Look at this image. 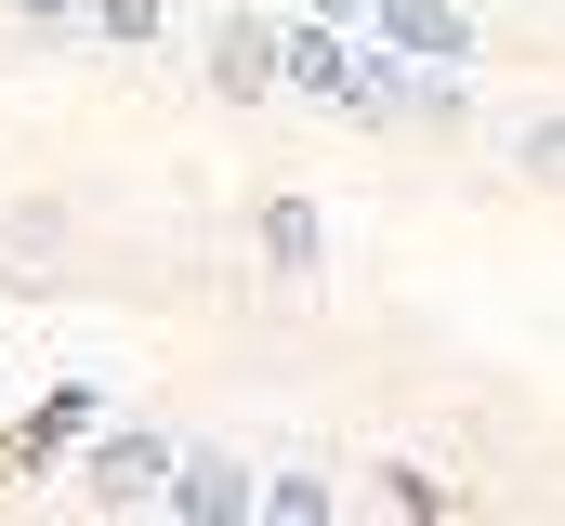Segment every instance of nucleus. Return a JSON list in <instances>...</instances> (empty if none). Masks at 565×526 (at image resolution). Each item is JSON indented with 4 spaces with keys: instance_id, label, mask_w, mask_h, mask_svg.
<instances>
[{
    "instance_id": "f257e3e1",
    "label": "nucleus",
    "mask_w": 565,
    "mask_h": 526,
    "mask_svg": "<svg viewBox=\"0 0 565 526\" xmlns=\"http://www.w3.org/2000/svg\"><path fill=\"white\" fill-rule=\"evenodd\" d=\"M66 474H79V501H93V514H171L184 434H158V421H93Z\"/></svg>"
},
{
    "instance_id": "f03ea898",
    "label": "nucleus",
    "mask_w": 565,
    "mask_h": 526,
    "mask_svg": "<svg viewBox=\"0 0 565 526\" xmlns=\"http://www.w3.org/2000/svg\"><path fill=\"white\" fill-rule=\"evenodd\" d=\"M198 80H211V106H277L289 93V13H264V0L211 13L198 27Z\"/></svg>"
},
{
    "instance_id": "7ed1b4c3",
    "label": "nucleus",
    "mask_w": 565,
    "mask_h": 526,
    "mask_svg": "<svg viewBox=\"0 0 565 526\" xmlns=\"http://www.w3.org/2000/svg\"><path fill=\"white\" fill-rule=\"evenodd\" d=\"M171 526H264V461H250V448H184Z\"/></svg>"
},
{
    "instance_id": "20e7f679",
    "label": "nucleus",
    "mask_w": 565,
    "mask_h": 526,
    "mask_svg": "<svg viewBox=\"0 0 565 526\" xmlns=\"http://www.w3.org/2000/svg\"><path fill=\"white\" fill-rule=\"evenodd\" d=\"M250 251H264V276H277V290H302V276H329V211L277 185V198L250 211Z\"/></svg>"
},
{
    "instance_id": "39448f33",
    "label": "nucleus",
    "mask_w": 565,
    "mask_h": 526,
    "mask_svg": "<svg viewBox=\"0 0 565 526\" xmlns=\"http://www.w3.org/2000/svg\"><path fill=\"white\" fill-rule=\"evenodd\" d=\"M342 80H355V27L342 13H289V93L342 119Z\"/></svg>"
},
{
    "instance_id": "423d86ee",
    "label": "nucleus",
    "mask_w": 565,
    "mask_h": 526,
    "mask_svg": "<svg viewBox=\"0 0 565 526\" xmlns=\"http://www.w3.org/2000/svg\"><path fill=\"white\" fill-rule=\"evenodd\" d=\"M382 40L408 66H473V13L460 0H382Z\"/></svg>"
},
{
    "instance_id": "0eeeda50",
    "label": "nucleus",
    "mask_w": 565,
    "mask_h": 526,
    "mask_svg": "<svg viewBox=\"0 0 565 526\" xmlns=\"http://www.w3.org/2000/svg\"><path fill=\"white\" fill-rule=\"evenodd\" d=\"M106 421V394L93 382H66V394H40L26 421H13V461H79V434Z\"/></svg>"
},
{
    "instance_id": "6e6552de",
    "label": "nucleus",
    "mask_w": 565,
    "mask_h": 526,
    "mask_svg": "<svg viewBox=\"0 0 565 526\" xmlns=\"http://www.w3.org/2000/svg\"><path fill=\"white\" fill-rule=\"evenodd\" d=\"M329 514H355V487H329L316 461H277L264 474V526H329Z\"/></svg>"
},
{
    "instance_id": "1a4fd4ad",
    "label": "nucleus",
    "mask_w": 565,
    "mask_h": 526,
    "mask_svg": "<svg viewBox=\"0 0 565 526\" xmlns=\"http://www.w3.org/2000/svg\"><path fill=\"white\" fill-rule=\"evenodd\" d=\"M500 158H513V185H540V198H565V106H526V119L500 132Z\"/></svg>"
},
{
    "instance_id": "9d476101",
    "label": "nucleus",
    "mask_w": 565,
    "mask_h": 526,
    "mask_svg": "<svg viewBox=\"0 0 565 526\" xmlns=\"http://www.w3.org/2000/svg\"><path fill=\"white\" fill-rule=\"evenodd\" d=\"M408 132H473V66H408Z\"/></svg>"
},
{
    "instance_id": "9b49d317",
    "label": "nucleus",
    "mask_w": 565,
    "mask_h": 526,
    "mask_svg": "<svg viewBox=\"0 0 565 526\" xmlns=\"http://www.w3.org/2000/svg\"><path fill=\"white\" fill-rule=\"evenodd\" d=\"M79 40H106V53H158V40H171V0H93Z\"/></svg>"
},
{
    "instance_id": "f8f14e48",
    "label": "nucleus",
    "mask_w": 565,
    "mask_h": 526,
    "mask_svg": "<svg viewBox=\"0 0 565 526\" xmlns=\"http://www.w3.org/2000/svg\"><path fill=\"white\" fill-rule=\"evenodd\" d=\"M369 501H382V514H447V487H434L422 461H382V474H369Z\"/></svg>"
},
{
    "instance_id": "ddd939ff",
    "label": "nucleus",
    "mask_w": 565,
    "mask_h": 526,
    "mask_svg": "<svg viewBox=\"0 0 565 526\" xmlns=\"http://www.w3.org/2000/svg\"><path fill=\"white\" fill-rule=\"evenodd\" d=\"M53 238H66V211H53V198H40V211H0V251H53Z\"/></svg>"
},
{
    "instance_id": "4468645a",
    "label": "nucleus",
    "mask_w": 565,
    "mask_h": 526,
    "mask_svg": "<svg viewBox=\"0 0 565 526\" xmlns=\"http://www.w3.org/2000/svg\"><path fill=\"white\" fill-rule=\"evenodd\" d=\"M26 27H93V0H13Z\"/></svg>"
},
{
    "instance_id": "2eb2a0df",
    "label": "nucleus",
    "mask_w": 565,
    "mask_h": 526,
    "mask_svg": "<svg viewBox=\"0 0 565 526\" xmlns=\"http://www.w3.org/2000/svg\"><path fill=\"white\" fill-rule=\"evenodd\" d=\"M302 13H342V27H382V0H302Z\"/></svg>"
}]
</instances>
